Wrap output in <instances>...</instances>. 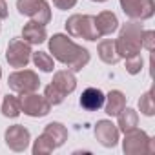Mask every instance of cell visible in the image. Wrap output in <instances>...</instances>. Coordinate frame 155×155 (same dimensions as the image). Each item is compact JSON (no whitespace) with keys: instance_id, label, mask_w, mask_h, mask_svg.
Here are the masks:
<instances>
[{"instance_id":"1","label":"cell","mask_w":155,"mask_h":155,"mask_svg":"<svg viewBox=\"0 0 155 155\" xmlns=\"http://www.w3.org/2000/svg\"><path fill=\"white\" fill-rule=\"evenodd\" d=\"M48 46H49V53H53V58L58 60L60 64H64L73 73L81 71L90 62V51L86 48L79 46L77 42H73L71 37H68V35L55 33L49 38Z\"/></svg>"},{"instance_id":"2","label":"cell","mask_w":155,"mask_h":155,"mask_svg":"<svg viewBox=\"0 0 155 155\" xmlns=\"http://www.w3.org/2000/svg\"><path fill=\"white\" fill-rule=\"evenodd\" d=\"M142 31H144V28H142L140 20H131V22H128L120 28L119 38L115 40V48H117V53H119L120 58H128V57H133V55L140 53Z\"/></svg>"},{"instance_id":"3","label":"cell","mask_w":155,"mask_h":155,"mask_svg":"<svg viewBox=\"0 0 155 155\" xmlns=\"http://www.w3.org/2000/svg\"><path fill=\"white\" fill-rule=\"evenodd\" d=\"M122 151L126 155H151L155 153V139H151L146 131L133 128L124 133Z\"/></svg>"},{"instance_id":"4","label":"cell","mask_w":155,"mask_h":155,"mask_svg":"<svg viewBox=\"0 0 155 155\" xmlns=\"http://www.w3.org/2000/svg\"><path fill=\"white\" fill-rule=\"evenodd\" d=\"M66 31L71 38H86L90 42H97L101 38L95 28V17L91 15H71L66 20Z\"/></svg>"},{"instance_id":"5","label":"cell","mask_w":155,"mask_h":155,"mask_svg":"<svg viewBox=\"0 0 155 155\" xmlns=\"http://www.w3.org/2000/svg\"><path fill=\"white\" fill-rule=\"evenodd\" d=\"M8 86L11 91L22 95V93H33L40 86V79L33 69H17L8 77Z\"/></svg>"},{"instance_id":"6","label":"cell","mask_w":155,"mask_h":155,"mask_svg":"<svg viewBox=\"0 0 155 155\" xmlns=\"http://www.w3.org/2000/svg\"><path fill=\"white\" fill-rule=\"evenodd\" d=\"M17 9L20 15L29 17L33 22L42 26L49 24L51 20V8L46 0H17Z\"/></svg>"},{"instance_id":"7","label":"cell","mask_w":155,"mask_h":155,"mask_svg":"<svg viewBox=\"0 0 155 155\" xmlns=\"http://www.w3.org/2000/svg\"><path fill=\"white\" fill-rule=\"evenodd\" d=\"M20 102V111H24V115L38 119V117H46L51 111V104L46 101L44 95H38L37 91L33 93H22L18 97Z\"/></svg>"},{"instance_id":"8","label":"cell","mask_w":155,"mask_h":155,"mask_svg":"<svg viewBox=\"0 0 155 155\" xmlns=\"http://www.w3.org/2000/svg\"><path fill=\"white\" fill-rule=\"evenodd\" d=\"M31 46L22 38H11L6 49V60L11 68H26L31 60Z\"/></svg>"},{"instance_id":"9","label":"cell","mask_w":155,"mask_h":155,"mask_svg":"<svg viewBox=\"0 0 155 155\" xmlns=\"http://www.w3.org/2000/svg\"><path fill=\"white\" fill-rule=\"evenodd\" d=\"M124 15L130 20H148L155 13L153 0H119Z\"/></svg>"},{"instance_id":"10","label":"cell","mask_w":155,"mask_h":155,"mask_svg":"<svg viewBox=\"0 0 155 155\" xmlns=\"http://www.w3.org/2000/svg\"><path fill=\"white\" fill-rule=\"evenodd\" d=\"M4 140H6V146L17 153L20 151H26V148L29 146V140H31V133L28 128H24L22 124H13L6 130L4 133Z\"/></svg>"},{"instance_id":"11","label":"cell","mask_w":155,"mask_h":155,"mask_svg":"<svg viewBox=\"0 0 155 155\" xmlns=\"http://www.w3.org/2000/svg\"><path fill=\"white\" fill-rule=\"evenodd\" d=\"M93 133H95V139H97L104 148H113V146H117V142H119V128H117L111 120H108V119L97 120Z\"/></svg>"},{"instance_id":"12","label":"cell","mask_w":155,"mask_h":155,"mask_svg":"<svg viewBox=\"0 0 155 155\" xmlns=\"http://www.w3.org/2000/svg\"><path fill=\"white\" fill-rule=\"evenodd\" d=\"M46 38H48L46 26H42L38 22H33V20L24 24V28H22V40H26L29 46H38V44L46 42Z\"/></svg>"},{"instance_id":"13","label":"cell","mask_w":155,"mask_h":155,"mask_svg":"<svg viewBox=\"0 0 155 155\" xmlns=\"http://www.w3.org/2000/svg\"><path fill=\"white\" fill-rule=\"evenodd\" d=\"M51 84H53L57 90H60L64 95H69V93H73L75 88H77V77H75V73L69 71V69H60V71H57V73L53 75Z\"/></svg>"},{"instance_id":"14","label":"cell","mask_w":155,"mask_h":155,"mask_svg":"<svg viewBox=\"0 0 155 155\" xmlns=\"http://www.w3.org/2000/svg\"><path fill=\"white\" fill-rule=\"evenodd\" d=\"M104 93L99 88H86L81 95V106L86 111H97L104 106Z\"/></svg>"},{"instance_id":"15","label":"cell","mask_w":155,"mask_h":155,"mask_svg":"<svg viewBox=\"0 0 155 155\" xmlns=\"http://www.w3.org/2000/svg\"><path fill=\"white\" fill-rule=\"evenodd\" d=\"M95 28L99 31L101 37L104 35H111L117 28H119V18L113 11H101L95 17Z\"/></svg>"},{"instance_id":"16","label":"cell","mask_w":155,"mask_h":155,"mask_svg":"<svg viewBox=\"0 0 155 155\" xmlns=\"http://www.w3.org/2000/svg\"><path fill=\"white\" fill-rule=\"evenodd\" d=\"M124 108H126V97H124L122 91L111 90V91L104 97V111H106L110 117H117Z\"/></svg>"},{"instance_id":"17","label":"cell","mask_w":155,"mask_h":155,"mask_svg":"<svg viewBox=\"0 0 155 155\" xmlns=\"http://www.w3.org/2000/svg\"><path fill=\"white\" fill-rule=\"evenodd\" d=\"M137 124H139V115H137V111L131 110V108H124V110L117 115V128H119V131H122V133H126V131L137 128Z\"/></svg>"},{"instance_id":"18","label":"cell","mask_w":155,"mask_h":155,"mask_svg":"<svg viewBox=\"0 0 155 155\" xmlns=\"http://www.w3.org/2000/svg\"><path fill=\"white\" fill-rule=\"evenodd\" d=\"M42 133H46V135L53 140L55 148H60V146L68 140V130H66V126L60 124V122H49V124H46V128H44Z\"/></svg>"},{"instance_id":"19","label":"cell","mask_w":155,"mask_h":155,"mask_svg":"<svg viewBox=\"0 0 155 155\" xmlns=\"http://www.w3.org/2000/svg\"><path fill=\"white\" fill-rule=\"evenodd\" d=\"M97 53H99V58L106 64H117L120 60L115 48V40H102L97 48Z\"/></svg>"},{"instance_id":"20","label":"cell","mask_w":155,"mask_h":155,"mask_svg":"<svg viewBox=\"0 0 155 155\" xmlns=\"http://www.w3.org/2000/svg\"><path fill=\"white\" fill-rule=\"evenodd\" d=\"M31 60H33V64H35L40 71H44V73H51V71L55 69V60H53V57H51L49 53H46V51H35V53H31Z\"/></svg>"},{"instance_id":"21","label":"cell","mask_w":155,"mask_h":155,"mask_svg":"<svg viewBox=\"0 0 155 155\" xmlns=\"http://www.w3.org/2000/svg\"><path fill=\"white\" fill-rule=\"evenodd\" d=\"M20 113H22V111H20L18 97H15V95L4 97V101H2V115L8 117V119H17Z\"/></svg>"},{"instance_id":"22","label":"cell","mask_w":155,"mask_h":155,"mask_svg":"<svg viewBox=\"0 0 155 155\" xmlns=\"http://www.w3.org/2000/svg\"><path fill=\"white\" fill-rule=\"evenodd\" d=\"M53 150H57L55 144H53V140L46 133H42L33 142V150L31 151H33V155H48V153H53Z\"/></svg>"},{"instance_id":"23","label":"cell","mask_w":155,"mask_h":155,"mask_svg":"<svg viewBox=\"0 0 155 155\" xmlns=\"http://www.w3.org/2000/svg\"><path fill=\"white\" fill-rule=\"evenodd\" d=\"M139 110H140V113L146 115V117L155 115V102H153V91H151V90H148V91L139 99Z\"/></svg>"},{"instance_id":"24","label":"cell","mask_w":155,"mask_h":155,"mask_svg":"<svg viewBox=\"0 0 155 155\" xmlns=\"http://www.w3.org/2000/svg\"><path fill=\"white\" fill-rule=\"evenodd\" d=\"M44 97H46V101H48L51 106H58V104H62L64 99H66V95H64L60 90H57L53 84H48V86H46V90H44Z\"/></svg>"},{"instance_id":"25","label":"cell","mask_w":155,"mask_h":155,"mask_svg":"<svg viewBox=\"0 0 155 155\" xmlns=\"http://www.w3.org/2000/svg\"><path fill=\"white\" fill-rule=\"evenodd\" d=\"M126 60V71L130 73V75H137V73H140V69H142V58H140V53L139 55H133V57H128V58H124Z\"/></svg>"},{"instance_id":"26","label":"cell","mask_w":155,"mask_h":155,"mask_svg":"<svg viewBox=\"0 0 155 155\" xmlns=\"http://www.w3.org/2000/svg\"><path fill=\"white\" fill-rule=\"evenodd\" d=\"M140 42H142V48L144 49L153 51L155 49V31H142Z\"/></svg>"},{"instance_id":"27","label":"cell","mask_w":155,"mask_h":155,"mask_svg":"<svg viewBox=\"0 0 155 155\" xmlns=\"http://www.w3.org/2000/svg\"><path fill=\"white\" fill-rule=\"evenodd\" d=\"M77 4V0H53V6L57 8V9H71L73 6Z\"/></svg>"},{"instance_id":"28","label":"cell","mask_w":155,"mask_h":155,"mask_svg":"<svg viewBox=\"0 0 155 155\" xmlns=\"http://www.w3.org/2000/svg\"><path fill=\"white\" fill-rule=\"evenodd\" d=\"M8 15H9V11H8V2H6V0H0V20L8 18Z\"/></svg>"},{"instance_id":"29","label":"cell","mask_w":155,"mask_h":155,"mask_svg":"<svg viewBox=\"0 0 155 155\" xmlns=\"http://www.w3.org/2000/svg\"><path fill=\"white\" fill-rule=\"evenodd\" d=\"M91 2H106V0H91Z\"/></svg>"},{"instance_id":"30","label":"cell","mask_w":155,"mask_h":155,"mask_svg":"<svg viewBox=\"0 0 155 155\" xmlns=\"http://www.w3.org/2000/svg\"><path fill=\"white\" fill-rule=\"evenodd\" d=\"M0 79H2V68H0Z\"/></svg>"}]
</instances>
